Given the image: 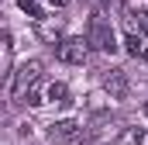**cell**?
Masks as SVG:
<instances>
[{"label":"cell","instance_id":"obj_1","mask_svg":"<svg viewBox=\"0 0 148 145\" xmlns=\"http://www.w3.org/2000/svg\"><path fill=\"white\" fill-rule=\"evenodd\" d=\"M38 79H41V62H38V59L21 62V66H17V72L10 76V100H24V97L35 90Z\"/></svg>","mask_w":148,"mask_h":145},{"label":"cell","instance_id":"obj_2","mask_svg":"<svg viewBox=\"0 0 148 145\" xmlns=\"http://www.w3.org/2000/svg\"><path fill=\"white\" fill-rule=\"evenodd\" d=\"M86 41H90V48H97V52H107L114 55L117 52V35H114V24L107 17H90V31H86Z\"/></svg>","mask_w":148,"mask_h":145},{"label":"cell","instance_id":"obj_3","mask_svg":"<svg viewBox=\"0 0 148 145\" xmlns=\"http://www.w3.org/2000/svg\"><path fill=\"white\" fill-rule=\"evenodd\" d=\"M55 55H59V62H66V66H83L86 55H90V41H86V38H62V41L55 45Z\"/></svg>","mask_w":148,"mask_h":145},{"label":"cell","instance_id":"obj_4","mask_svg":"<svg viewBox=\"0 0 148 145\" xmlns=\"http://www.w3.org/2000/svg\"><path fill=\"white\" fill-rule=\"evenodd\" d=\"M103 90L110 93L114 100H124L127 97V72L124 69H107L103 72Z\"/></svg>","mask_w":148,"mask_h":145},{"label":"cell","instance_id":"obj_5","mask_svg":"<svg viewBox=\"0 0 148 145\" xmlns=\"http://www.w3.org/2000/svg\"><path fill=\"white\" fill-rule=\"evenodd\" d=\"M79 131H83V124H79V121L62 117V121H55V124L48 128V138H52V142H73Z\"/></svg>","mask_w":148,"mask_h":145},{"label":"cell","instance_id":"obj_6","mask_svg":"<svg viewBox=\"0 0 148 145\" xmlns=\"http://www.w3.org/2000/svg\"><path fill=\"white\" fill-rule=\"evenodd\" d=\"M114 145H145V131H141V128H124V131L114 138Z\"/></svg>","mask_w":148,"mask_h":145},{"label":"cell","instance_id":"obj_7","mask_svg":"<svg viewBox=\"0 0 148 145\" xmlns=\"http://www.w3.org/2000/svg\"><path fill=\"white\" fill-rule=\"evenodd\" d=\"M45 100H55V104H69V86L66 83H52L45 90Z\"/></svg>","mask_w":148,"mask_h":145},{"label":"cell","instance_id":"obj_8","mask_svg":"<svg viewBox=\"0 0 148 145\" xmlns=\"http://www.w3.org/2000/svg\"><path fill=\"white\" fill-rule=\"evenodd\" d=\"M59 31H62V24H59V21H55V24H45V21L38 24V35L45 38V41H52V45H59V41H62V38H59Z\"/></svg>","mask_w":148,"mask_h":145},{"label":"cell","instance_id":"obj_9","mask_svg":"<svg viewBox=\"0 0 148 145\" xmlns=\"http://www.w3.org/2000/svg\"><path fill=\"white\" fill-rule=\"evenodd\" d=\"M21 10H24L31 21H38V24L45 21V10H41V3H38V0H21Z\"/></svg>","mask_w":148,"mask_h":145},{"label":"cell","instance_id":"obj_10","mask_svg":"<svg viewBox=\"0 0 148 145\" xmlns=\"http://www.w3.org/2000/svg\"><path fill=\"white\" fill-rule=\"evenodd\" d=\"M124 48H127V55H134V59H141V52H145V45H141L138 35H127V38H124Z\"/></svg>","mask_w":148,"mask_h":145},{"label":"cell","instance_id":"obj_11","mask_svg":"<svg viewBox=\"0 0 148 145\" xmlns=\"http://www.w3.org/2000/svg\"><path fill=\"white\" fill-rule=\"evenodd\" d=\"M134 24H138V35H148V10H138L134 14Z\"/></svg>","mask_w":148,"mask_h":145},{"label":"cell","instance_id":"obj_12","mask_svg":"<svg viewBox=\"0 0 148 145\" xmlns=\"http://www.w3.org/2000/svg\"><path fill=\"white\" fill-rule=\"evenodd\" d=\"M52 7H69V0H48Z\"/></svg>","mask_w":148,"mask_h":145},{"label":"cell","instance_id":"obj_13","mask_svg":"<svg viewBox=\"0 0 148 145\" xmlns=\"http://www.w3.org/2000/svg\"><path fill=\"white\" fill-rule=\"evenodd\" d=\"M141 62H148V45H145V52H141Z\"/></svg>","mask_w":148,"mask_h":145},{"label":"cell","instance_id":"obj_14","mask_svg":"<svg viewBox=\"0 0 148 145\" xmlns=\"http://www.w3.org/2000/svg\"><path fill=\"white\" fill-rule=\"evenodd\" d=\"M145 114H148V100H145Z\"/></svg>","mask_w":148,"mask_h":145}]
</instances>
